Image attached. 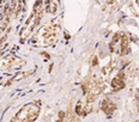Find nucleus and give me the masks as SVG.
Returning a JSON list of instances; mask_svg holds the SVG:
<instances>
[{
	"label": "nucleus",
	"instance_id": "obj_1",
	"mask_svg": "<svg viewBox=\"0 0 139 122\" xmlns=\"http://www.w3.org/2000/svg\"><path fill=\"white\" fill-rule=\"evenodd\" d=\"M0 4H1V1H0Z\"/></svg>",
	"mask_w": 139,
	"mask_h": 122
}]
</instances>
